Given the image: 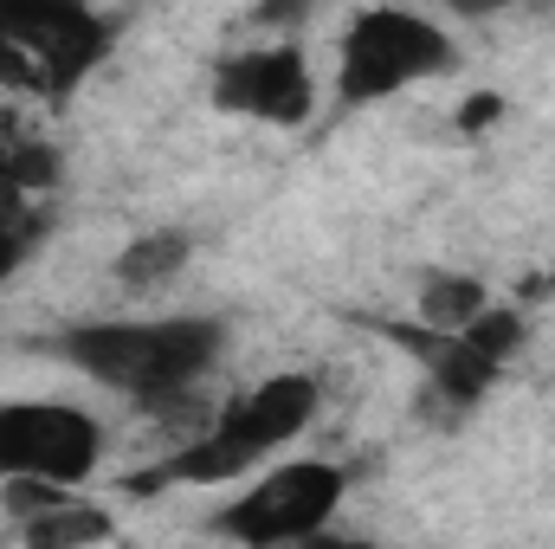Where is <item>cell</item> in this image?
Masks as SVG:
<instances>
[{
    "mask_svg": "<svg viewBox=\"0 0 555 549\" xmlns=\"http://www.w3.org/2000/svg\"><path fill=\"white\" fill-rule=\"evenodd\" d=\"M452 65V39L408 7H369L349 20L343 52H336V98L343 104H375L395 98L401 85L433 78Z\"/></svg>",
    "mask_w": 555,
    "mask_h": 549,
    "instance_id": "obj_3",
    "label": "cell"
},
{
    "mask_svg": "<svg viewBox=\"0 0 555 549\" xmlns=\"http://www.w3.org/2000/svg\"><path fill=\"white\" fill-rule=\"evenodd\" d=\"M7 162H13V175L26 181V194H46V188L59 181V149H52V142H33V137L7 142Z\"/></svg>",
    "mask_w": 555,
    "mask_h": 549,
    "instance_id": "obj_11",
    "label": "cell"
},
{
    "mask_svg": "<svg viewBox=\"0 0 555 549\" xmlns=\"http://www.w3.org/2000/svg\"><path fill=\"white\" fill-rule=\"evenodd\" d=\"M20 537L39 549H65V544H104L111 537V518L98 505H78V498H59L33 518H20Z\"/></svg>",
    "mask_w": 555,
    "mask_h": 549,
    "instance_id": "obj_7",
    "label": "cell"
},
{
    "mask_svg": "<svg viewBox=\"0 0 555 549\" xmlns=\"http://www.w3.org/2000/svg\"><path fill=\"white\" fill-rule=\"evenodd\" d=\"M317 13V0H259L253 7V20L266 26V33H291V26H304Z\"/></svg>",
    "mask_w": 555,
    "mask_h": 549,
    "instance_id": "obj_13",
    "label": "cell"
},
{
    "mask_svg": "<svg viewBox=\"0 0 555 549\" xmlns=\"http://www.w3.org/2000/svg\"><path fill=\"white\" fill-rule=\"evenodd\" d=\"M485 304H491L485 284L465 272H433L420 284V323H433V330H465Z\"/></svg>",
    "mask_w": 555,
    "mask_h": 549,
    "instance_id": "obj_9",
    "label": "cell"
},
{
    "mask_svg": "<svg viewBox=\"0 0 555 549\" xmlns=\"http://www.w3.org/2000/svg\"><path fill=\"white\" fill-rule=\"evenodd\" d=\"M39 349H52L59 362H72L78 375L130 395L142 408H162L175 395H188L227 349V323L220 317H155V323H72L59 336H46Z\"/></svg>",
    "mask_w": 555,
    "mask_h": 549,
    "instance_id": "obj_1",
    "label": "cell"
},
{
    "mask_svg": "<svg viewBox=\"0 0 555 549\" xmlns=\"http://www.w3.org/2000/svg\"><path fill=\"white\" fill-rule=\"evenodd\" d=\"M214 104L233 117H253V124L297 130L317 111V78H310L304 52L291 39H278V46H253L214 72Z\"/></svg>",
    "mask_w": 555,
    "mask_h": 549,
    "instance_id": "obj_6",
    "label": "cell"
},
{
    "mask_svg": "<svg viewBox=\"0 0 555 549\" xmlns=\"http://www.w3.org/2000/svg\"><path fill=\"white\" fill-rule=\"evenodd\" d=\"M188 253H194L188 233H142V240H130L117 253V278L130 291H155V284H168V278L188 266Z\"/></svg>",
    "mask_w": 555,
    "mask_h": 549,
    "instance_id": "obj_8",
    "label": "cell"
},
{
    "mask_svg": "<svg viewBox=\"0 0 555 549\" xmlns=\"http://www.w3.org/2000/svg\"><path fill=\"white\" fill-rule=\"evenodd\" d=\"M39 227H46V220H33V214H26V220H0V284L20 272V259L33 253V233H39Z\"/></svg>",
    "mask_w": 555,
    "mask_h": 549,
    "instance_id": "obj_12",
    "label": "cell"
},
{
    "mask_svg": "<svg viewBox=\"0 0 555 549\" xmlns=\"http://www.w3.org/2000/svg\"><path fill=\"white\" fill-rule=\"evenodd\" d=\"M343 491H349V472L343 465H330V459H291V465L266 472L246 498H233L214 518V531L233 537V544H253V549L304 544V537H317L336 518Z\"/></svg>",
    "mask_w": 555,
    "mask_h": 549,
    "instance_id": "obj_4",
    "label": "cell"
},
{
    "mask_svg": "<svg viewBox=\"0 0 555 549\" xmlns=\"http://www.w3.org/2000/svg\"><path fill=\"white\" fill-rule=\"evenodd\" d=\"M0 220H26V181L13 175L7 149H0Z\"/></svg>",
    "mask_w": 555,
    "mask_h": 549,
    "instance_id": "obj_15",
    "label": "cell"
},
{
    "mask_svg": "<svg viewBox=\"0 0 555 549\" xmlns=\"http://www.w3.org/2000/svg\"><path fill=\"white\" fill-rule=\"evenodd\" d=\"M498 117H504V98H491V91H472V98L459 104V130H465V137H478V130H491Z\"/></svg>",
    "mask_w": 555,
    "mask_h": 549,
    "instance_id": "obj_14",
    "label": "cell"
},
{
    "mask_svg": "<svg viewBox=\"0 0 555 549\" xmlns=\"http://www.w3.org/2000/svg\"><path fill=\"white\" fill-rule=\"evenodd\" d=\"M104 459V426L65 401H0V478L85 485Z\"/></svg>",
    "mask_w": 555,
    "mask_h": 549,
    "instance_id": "obj_5",
    "label": "cell"
},
{
    "mask_svg": "<svg viewBox=\"0 0 555 549\" xmlns=\"http://www.w3.org/2000/svg\"><path fill=\"white\" fill-rule=\"evenodd\" d=\"M317 420V382L310 375H272L253 395H240L201 439L175 446L155 472L130 478V491H162V485H227L240 472H253L266 452H278L284 439H297Z\"/></svg>",
    "mask_w": 555,
    "mask_h": 549,
    "instance_id": "obj_2",
    "label": "cell"
},
{
    "mask_svg": "<svg viewBox=\"0 0 555 549\" xmlns=\"http://www.w3.org/2000/svg\"><path fill=\"white\" fill-rule=\"evenodd\" d=\"M452 13H465V20H485V13H498V7H511V0H446Z\"/></svg>",
    "mask_w": 555,
    "mask_h": 549,
    "instance_id": "obj_16",
    "label": "cell"
},
{
    "mask_svg": "<svg viewBox=\"0 0 555 549\" xmlns=\"http://www.w3.org/2000/svg\"><path fill=\"white\" fill-rule=\"evenodd\" d=\"M459 336H465L478 356H491V362L504 369V362L517 356V343H524V310H511V304H485Z\"/></svg>",
    "mask_w": 555,
    "mask_h": 549,
    "instance_id": "obj_10",
    "label": "cell"
},
{
    "mask_svg": "<svg viewBox=\"0 0 555 549\" xmlns=\"http://www.w3.org/2000/svg\"><path fill=\"white\" fill-rule=\"evenodd\" d=\"M26 7H65V0H0V20H13V13H26Z\"/></svg>",
    "mask_w": 555,
    "mask_h": 549,
    "instance_id": "obj_17",
    "label": "cell"
}]
</instances>
